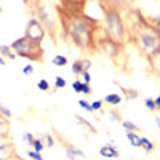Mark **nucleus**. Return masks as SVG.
<instances>
[{"instance_id": "34", "label": "nucleus", "mask_w": 160, "mask_h": 160, "mask_svg": "<svg viewBox=\"0 0 160 160\" xmlns=\"http://www.w3.org/2000/svg\"><path fill=\"white\" fill-rule=\"evenodd\" d=\"M91 108H93V112H95V111H99L101 108H102V101H95V102H91Z\"/></svg>"}, {"instance_id": "25", "label": "nucleus", "mask_w": 160, "mask_h": 160, "mask_svg": "<svg viewBox=\"0 0 160 160\" xmlns=\"http://www.w3.org/2000/svg\"><path fill=\"white\" fill-rule=\"evenodd\" d=\"M0 114H2V115H3L5 118H8V120H10V118L13 117L11 111H10L8 108H5V106H2V104H0Z\"/></svg>"}, {"instance_id": "31", "label": "nucleus", "mask_w": 160, "mask_h": 160, "mask_svg": "<svg viewBox=\"0 0 160 160\" xmlns=\"http://www.w3.org/2000/svg\"><path fill=\"white\" fill-rule=\"evenodd\" d=\"M22 139L26 141V142H28L29 146H32V142H34V135H32V133H24V135H22Z\"/></svg>"}, {"instance_id": "16", "label": "nucleus", "mask_w": 160, "mask_h": 160, "mask_svg": "<svg viewBox=\"0 0 160 160\" xmlns=\"http://www.w3.org/2000/svg\"><path fill=\"white\" fill-rule=\"evenodd\" d=\"M72 72L75 75H82L85 72V69H83V59H78V61H75L72 64Z\"/></svg>"}, {"instance_id": "40", "label": "nucleus", "mask_w": 160, "mask_h": 160, "mask_svg": "<svg viewBox=\"0 0 160 160\" xmlns=\"http://www.w3.org/2000/svg\"><path fill=\"white\" fill-rule=\"evenodd\" d=\"M111 117H112V120H118V115L114 114V112H111Z\"/></svg>"}, {"instance_id": "13", "label": "nucleus", "mask_w": 160, "mask_h": 160, "mask_svg": "<svg viewBox=\"0 0 160 160\" xmlns=\"http://www.w3.org/2000/svg\"><path fill=\"white\" fill-rule=\"evenodd\" d=\"M104 102H108L111 106H117L122 102V98H120V95H117V93H112V95H108L104 98Z\"/></svg>"}, {"instance_id": "4", "label": "nucleus", "mask_w": 160, "mask_h": 160, "mask_svg": "<svg viewBox=\"0 0 160 160\" xmlns=\"http://www.w3.org/2000/svg\"><path fill=\"white\" fill-rule=\"evenodd\" d=\"M11 50L15 51L16 56H21V58H28L31 61H42L43 59V50L42 47L38 45H34L28 37H21L18 40H15L11 45Z\"/></svg>"}, {"instance_id": "15", "label": "nucleus", "mask_w": 160, "mask_h": 160, "mask_svg": "<svg viewBox=\"0 0 160 160\" xmlns=\"http://www.w3.org/2000/svg\"><path fill=\"white\" fill-rule=\"evenodd\" d=\"M51 62L56 66V68H64L66 64H68V58H66L64 55H56L55 58L51 59Z\"/></svg>"}, {"instance_id": "38", "label": "nucleus", "mask_w": 160, "mask_h": 160, "mask_svg": "<svg viewBox=\"0 0 160 160\" xmlns=\"http://www.w3.org/2000/svg\"><path fill=\"white\" fill-rule=\"evenodd\" d=\"M154 102H155V109H157V111H160V95L154 98Z\"/></svg>"}, {"instance_id": "1", "label": "nucleus", "mask_w": 160, "mask_h": 160, "mask_svg": "<svg viewBox=\"0 0 160 160\" xmlns=\"http://www.w3.org/2000/svg\"><path fill=\"white\" fill-rule=\"evenodd\" d=\"M62 28H66V35L82 50L95 48V35H96V24L91 18H87L82 13H72L69 15L68 22L62 21Z\"/></svg>"}, {"instance_id": "10", "label": "nucleus", "mask_w": 160, "mask_h": 160, "mask_svg": "<svg viewBox=\"0 0 160 160\" xmlns=\"http://www.w3.org/2000/svg\"><path fill=\"white\" fill-rule=\"evenodd\" d=\"M8 133H10V123H8V118H5L2 114H0V139L8 138Z\"/></svg>"}, {"instance_id": "8", "label": "nucleus", "mask_w": 160, "mask_h": 160, "mask_svg": "<svg viewBox=\"0 0 160 160\" xmlns=\"http://www.w3.org/2000/svg\"><path fill=\"white\" fill-rule=\"evenodd\" d=\"M99 155L104 157V158H118L120 152L114 148L112 144H108V146H102L99 149Z\"/></svg>"}, {"instance_id": "39", "label": "nucleus", "mask_w": 160, "mask_h": 160, "mask_svg": "<svg viewBox=\"0 0 160 160\" xmlns=\"http://www.w3.org/2000/svg\"><path fill=\"white\" fill-rule=\"evenodd\" d=\"M5 64H7L5 58H3V56H0V66H5Z\"/></svg>"}, {"instance_id": "28", "label": "nucleus", "mask_w": 160, "mask_h": 160, "mask_svg": "<svg viewBox=\"0 0 160 160\" xmlns=\"http://www.w3.org/2000/svg\"><path fill=\"white\" fill-rule=\"evenodd\" d=\"M28 157H31L32 160H45L42 157V152H35V151H29L28 152Z\"/></svg>"}, {"instance_id": "3", "label": "nucleus", "mask_w": 160, "mask_h": 160, "mask_svg": "<svg viewBox=\"0 0 160 160\" xmlns=\"http://www.w3.org/2000/svg\"><path fill=\"white\" fill-rule=\"evenodd\" d=\"M104 34L117 45H122L125 40V35H127L125 24L122 21L118 10L111 5L104 7Z\"/></svg>"}, {"instance_id": "19", "label": "nucleus", "mask_w": 160, "mask_h": 160, "mask_svg": "<svg viewBox=\"0 0 160 160\" xmlns=\"http://www.w3.org/2000/svg\"><path fill=\"white\" fill-rule=\"evenodd\" d=\"M32 148H34L35 152H42L45 149V146H43V142H42V139H40V138H35L34 142H32Z\"/></svg>"}, {"instance_id": "43", "label": "nucleus", "mask_w": 160, "mask_h": 160, "mask_svg": "<svg viewBox=\"0 0 160 160\" xmlns=\"http://www.w3.org/2000/svg\"><path fill=\"white\" fill-rule=\"evenodd\" d=\"M2 160H11V158H2Z\"/></svg>"}, {"instance_id": "18", "label": "nucleus", "mask_w": 160, "mask_h": 160, "mask_svg": "<svg viewBox=\"0 0 160 160\" xmlns=\"http://www.w3.org/2000/svg\"><path fill=\"white\" fill-rule=\"evenodd\" d=\"M120 88H122V87H120ZM123 91H125V96H127V99H136L138 96H139V93L136 91V90H127V88H122Z\"/></svg>"}, {"instance_id": "27", "label": "nucleus", "mask_w": 160, "mask_h": 160, "mask_svg": "<svg viewBox=\"0 0 160 160\" xmlns=\"http://www.w3.org/2000/svg\"><path fill=\"white\" fill-rule=\"evenodd\" d=\"M78 106L82 109H85V111H88V112H93V108H91V104L88 102V101H85V99H80L78 101Z\"/></svg>"}, {"instance_id": "32", "label": "nucleus", "mask_w": 160, "mask_h": 160, "mask_svg": "<svg viewBox=\"0 0 160 160\" xmlns=\"http://www.w3.org/2000/svg\"><path fill=\"white\" fill-rule=\"evenodd\" d=\"M22 74H24V75H31V74H34V68H32L31 64L24 66V68H22Z\"/></svg>"}, {"instance_id": "41", "label": "nucleus", "mask_w": 160, "mask_h": 160, "mask_svg": "<svg viewBox=\"0 0 160 160\" xmlns=\"http://www.w3.org/2000/svg\"><path fill=\"white\" fill-rule=\"evenodd\" d=\"M155 123H157V127H158V128H160V117H158V115H157V117H155Z\"/></svg>"}, {"instance_id": "29", "label": "nucleus", "mask_w": 160, "mask_h": 160, "mask_svg": "<svg viewBox=\"0 0 160 160\" xmlns=\"http://www.w3.org/2000/svg\"><path fill=\"white\" fill-rule=\"evenodd\" d=\"M144 104H146V108H148L151 112L157 111V109H155V102H154V99H152V98H148V99L144 101Z\"/></svg>"}, {"instance_id": "7", "label": "nucleus", "mask_w": 160, "mask_h": 160, "mask_svg": "<svg viewBox=\"0 0 160 160\" xmlns=\"http://www.w3.org/2000/svg\"><path fill=\"white\" fill-rule=\"evenodd\" d=\"M13 157V144L10 141L0 139V160L2 158H11Z\"/></svg>"}, {"instance_id": "20", "label": "nucleus", "mask_w": 160, "mask_h": 160, "mask_svg": "<svg viewBox=\"0 0 160 160\" xmlns=\"http://www.w3.org/2000/svg\"><path fill=\"white\" fill-rule=\"evenodd\" d=\"M77 122H80L82 125H85V127H87V128H88V130H90L91 133H96V128L93 127V125H91L90 122H87V120H85V118H83L82 115H77Z\"/></svg>"}, {"instance_id": "11", "label": "nucleus", "mask_w": 160, "mask_h": 160, "mask_svg": "<svg viewBox=\"0 0 160 160\" xmlns=\"http://www.w3.org/2000/svg\"><path fill=\"white\" fill-rule=\"evenodd\" d=\"M127 139L133 148H141V136H138L135 131H127Z\"/></svg>"}, {"instance_id": "14", "label": "nucleus", "mask_w": 160, "mask_h": 160, "mask_svg": "<svg viewBox=\"0 0 160 160\" xmlns=\"http://www.w3.org/2000/svg\"><path fill=\"white\" fill-rule=\"evenodd\" d=\"M141 149H144L146 152H152L154 149H155V146H154V142L151 141V139H148V138H141Z\"/></svg>"}, {"instance_id": "21", "label": "nucleus", "mask_w": 160, "mask_h": 160, "mask_svg": "<svg viewBox=\"0 0 160 160\" xmlns=\"http://www.w3.org/2000/svg\"><path fill=\"white\" fill-rule=\"evenodd\" d=\"M61 3L64 5V7H77V3H80V5H83L85 3V0H61Z\"/></svg>"}, {"instance_id": "42", "label": "nucleus", "mask_w": 160, "mask_h": 160, "mask_svg": "<svg viewBox=\"0 0 160 160\" xmlns=\"http://www.w3.org/2000/svg\"><path fill=\"white\" fill-rule=\"evenodd\" d=\"M0 15H2V7H0Z\"/></svg>"}, {"instance_id": "6", "label": "nucleus", "mask_w": 160, "mask_h": 160, "mask_svg": "<svg viewBox=\"0 0 160 160\" xmlns=\"http://www.w3.org/2000/svg\"><path fill=\"white\" fill-rule=\"evenodd\" d=\"M148 62H149L151 71H152L157 77H160V48L155 50L154 53H151V55L148 56Z\"/></svg>"}, {"instance_id": "22", "label": "nucleus", "mask_w": 160, "mask_h": 160, "mask_svg": "<svg viewBox=\"0 0 160 160\" xmlns=\"http://www.w3.org/2000/svg\"><path fill=\"white\" fill-rule=\"evenodd\" d=\"M122 125H123V128H125L127 131H138V127L133 123V122H128V120H123Z\"/></svg>"}, {"instance_id": "30", "label": "nucleus", "mask_w": 160, "mask_h": 160, "mask_svg": "<svg viewBox=\"0 0 160 160\" xmlns=\"http://www.w3.org/2000/svg\"><path fill=\"white\" fill-rule=\"evenodd\" d=\"M149 22H151V24L154 26V28H155V29H157L158 32H160V15H157V16H154V18H152V19H151Z\"/></svg>"}, {"instance_id": "26", "label": "nucleus", "mask_w": 160, "mask_h": 160, "mask_svg": "<svg viewBox=\"0 0 160 160\" xmlns=\"http://www.w3.org/2000/svg\"><path fill=\"white\" fill-rule=\"evenodd\" d=\"M72 88L75 93H82V88H83V82L82 80H75V82H72Z\"/></svg>"}, {"instance_id": "36", "label": "nucleus", "mask_w": 160, "mask_h": 160, "mask_svg": "<svg viewBox=\"0 0 160 160\" xmlns=\"http://www.w3.org/2000/svg\"><path fill=\"white\" fill-rule=\"evenodd\" d=\"M82 93H83V95H91V87H90V85H87V83H83Z\"/></svg>"}, {"instance_id": "24", "label": "nucleus", "mask_w": 160, "mask_h": 160, "mask_svg": "<svg viewBox=\"0 0 160 160\" xmlns=\"http://www.w3.org/2000/svg\"><path fill=\"white\" fill-rule=\"evenodd\" d=\"M66 85H68V83H66V80L62 78V77H56L55 78V90H58V88H66Z\"/></svg>"}, {"instance_id": "9", "label": "nucleus", "mask_w": 160, "mask_h": 160, "mask_svg": "<svg viewBox=\"0 0 160 160\" xmlns=\"http://www.w3.org/2000/svg\"><path fill=\"white\" fill-rule=\"evenodd\" d=\"M66 152L71 160H77V158H85V152L82 149L75 148L74 144H66Z\"/></svg>"}, {"instance_id": "17", "label": "nucleus", "mask_w": 160, "mask_h": 160, "mask_svg": "<svg viewBox=\"0 0 160 160\" xmlns=\"http://www.w3.org/2000/svg\"><path fill=\"white\" fill-rule=\"evenodd\" d=\"M40 139H42V142H43L45 148H53V146H55V138H53L50 133H45V135H42V136H40Z\"/></svg>"}, {"instance_id": "12", "label": "nucleus", "mask_w": 160, "mask_h": 160, "mask_svg": "<svg viewBox=\"0 0 160 160\" xmlns=\"http://www.w3.org/2000/svg\"><path fill=\"white\" fill-rule=\"evenodd\" d=\"M0 56H3L7 59H15L16 55H15V51L11 50L10 45H0Z\"/></svg>"}, {"instance_id": "2", "label": "nucleus", "mask_w": 160, "mask_h": 160, "mask_svg": "<svg viewBox=\"0 0 160 160\" xmlns=\"http://www.w3.org/2000/svg\"><path fill=\"white\" fill-rule=\"evenodd\" d=\"M131 40L136 43L138 50L144 53L146 56H149L151 53L160 48V32L146 19H141L139 24L133 29Z\"/></svg>"}, {"instance_id": "33", "label": "nucleus", "mask_w": 160, "mask_h": 160, "mask_svg": "<svg viewBox=\"0 0 160 160\" xmlns=\"http://www.w3.org/2000/svg\"><path fill=\"white\" fill-rule=\"evenodd\" d=\"M82 77H83V80H82V82H83V83H87V85H90V82H91V75H90V71H85V72L82 74Z\"/></svg>"}, {"instance_id": "35", "label": "nucleus", "mask_w": 160, "mask_h": 160, "mask_svg": "<svg viewBox=\"0 0 160 160\" xmlns=\"http://www.w3.org/2000/svg\"><path fill=\"white\" fill-rule=\"evenodd\" d=\"M122 2H123V0H109V5H111V7H115V8L118 10V7L122 5Z\"/></svg>"}, {"instance_id": "37", "label": "nucleus", "mask_w": 160, "mask_h": 160, "mask_svg": "<svg viewBox=\"0 0 160 160\" xmlns=\"http://www.w3.org/2000/svg\"><path fill=\"white\" fill-rule=\"evenodd\" d=\"M90 68H91V61L90 59H83V69L85 71H90Z\"/></svg>"}, {"instance_id": "5", "label": "nucleus", "mask_w": 160, "mask_h": 160, "mask_svg": "<svg viewBox=\"0 0 160 160\" xmlns=\"http://www.w3.org/2000/svg\"><path fill=\"white\" fill-rule=\"evenodd\" d=\"M45 34H47V31H45L43 26L40 24L38 19H35V18L29 19L28 26H26V29H24V37H28L34 45L40 47L43 42V38H45Z\"/></svg>"}, {"instance_id": "23", "label": "nucleus", "mask_w": 160, "mask_h": 160, "mask_svg": "<svg viewBox=\"0 0 160 160\" xmlns=\"http://www.w3.org/2000/svg\"><path fill=\"white\" fill-rule=\"evenodd\" d=\"M37 88L42 90V91H48L50 90V85H48V82H47L45 78H40L38 82H37Z\"/></svg>"}]
</instances>
